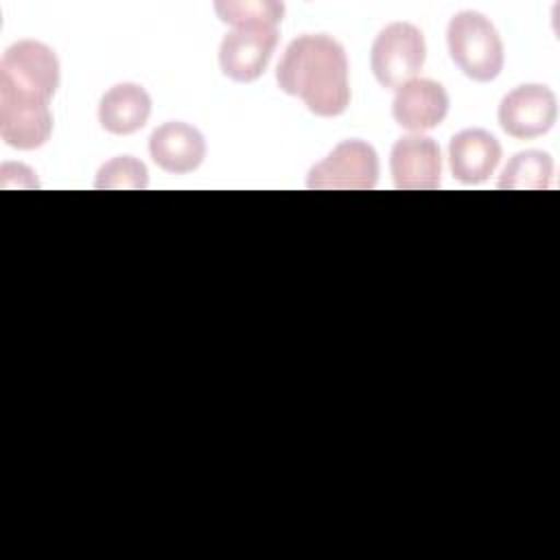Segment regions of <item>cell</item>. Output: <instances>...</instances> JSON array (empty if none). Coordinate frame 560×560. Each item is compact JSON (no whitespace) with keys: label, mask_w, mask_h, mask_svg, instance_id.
Here are the masks:
<instances>
[{"label":"cell","mask_w":560,"mask_h":560,"mask_svg":"<svg viewBox=\"0 0 560 560\" xmlns=\"http://www.w3.org/2000/svg\"><path fill=\"white\" fill-rule=\"evenodd\" d=\"M427 57L424 35L409 22L387 24L374 39L370 66L376 81L387 90H398L422 70Z\"/></svg>","instance_id":"3"},{"label":"cell","mask_w":560,"mask_h":560,"mask_svg":"<svg viewBox=\"0 0 560 560\" xmlns=\"http://www.w3.org/2000/svg\"><path fill=\"white\" fill-rule=\"evenodd\" d=\"M448 55L472 81L488 83L503 70L505 52L494 24L479 11H459L446 28Z\"/></svg>","instance_id":"2"},{"label":"cell","mask_w":560,"mask_h":560,"mask_svg":"<svg viewBox=\"0 0 560 560\" xmlns=\"http://www.w3.org/2000/svg\"><path fill=\"white\" fill-rule=\"evenodd\" d=\"M276 81L322 118L339 116L350 105L346 50L324 33L295 37L278 63Z\"/></svg>","instance_id":"1"},{"label":"cell","mask_w":560,"mask_h":560,"mask_svg":"<svg viewBox=\"0 0 560 560\" xmlns=\"http://www.w3.org/2000/svg\"><path fill=\"white\" fill-rule=\"evenodd\" d=\"M501 162V144L486 129H462L448 142V166L462 184L486 182Z\"/></svg>","instance_id":"12"},{"label":"cell","mask_w":560,"mask_h":560,"mask_svg":"<svg viewBox=\"0 0 560 560\" xmlns=\"http://www.w3.org/2000/svg\"><path fill=\"white\" fill-rule=\"evenodd\" d=\"M153 162L173 175H186L199 168L206 158V140L192 125L171 120L160 125L149 138Z\"/></svg>","instance_id":"11"},{"label":"cell","mask_w":560,"mask_h":560,"mask_svg":"<svg viewBox=\"0 0 560 560\" xmlns=\"http://www.w3.org/2000/svg\"><path fill=\"white\" fill-rule=\"evenodd\" d=\"M378 155L363 140L339 142L306 175L311 190H372L378 184Z\"/></svg>","instance_id":"5"},{"label":"cell","mask_w":560,"mask_h":560,"mask_svg":"<svg viewBox=\"0 0 560 560\" xmlns=\"http://www.w3.org/2000/svg\"><path fill=\"white\" fill-rule=\"evenodd\" d=\"M553 160L547 151H518L503 166L497 186L501 190H547L551 186Z\"/></svg>","instance_id":"14"},{"label":"cell","mask_w":560,"mask_h":560,"mask_svg":"<svg viewBox=\"0 0 560 560\" xmlns=\"http://www.w3.org/2000/svg\"><path fill=\"white\" fill-rule=\"evenodd\" d=\"M151 114V96L138 83L125 81L109 88L98 103V122L105 131L129 136L142 129Z\"/></svg>","instance_id":"13"},{"label":"cell","mask_w":560,"mask_h":560,"mask_svg":"<svg viewBox=\"0 0 560 560\" xmlns=\"http://www.w3.org/2000/svg\"><path fill=\"white\" fill-rule=\"evenodd\" d=\"M501 129L518 140L545 136L558 118V98L542 83H525L508 92L497 112Z\"/></svg>","instance_id":"6"},{"label":"cell","mask_w":560,"mask_h":560,"mask_svg":"<svg viewBox=\"0 0 560 560\" xmlns=\"http://www.w3.org/2000/svg\"><path fill=\"white\" fill-rule=\"evenodd\" d=\"M149 186V173L144 162L133 155H118L105 162L94 179L98 190H142Z\"/></svg>","instance_id":"16"},{"label":"cell","mask_w":560,"mask_h":560,"mask_svg":"<svg viewBox=\"0 0 560 560\" xmlns=\"http://www.w3.org/2000/svg\"><path fill=\"white\" fill-rule=\"evenodd\" d=\"M389 173L398 190H435L442 175L438 142L422 133L402 136L392 147Z\"/></svg>","instance_id":"9"},{"label":"cell","mask_w":560,"mask_h":560,"mask_svg":"<svg viewBox=\"0 0 560 560\" xmlns=\"http://www.w3.org/2000/svg\"><path fill=\"white\" fill-rule=\"evenodd\" d=\"M52 114L46 98L0 90V138L20 151L48 142Z\"/></svg>","instance_id":"7"},{"label":"cell","mask_w":560,"mask_h":560,"mask_svg":"<svg viewBox=\"0 0 560 560\" xmlns=\"http://www.w3.org/2000/svg\"><path fill=\"white\" fill-rule=\"evenodd\" d=\"M214 11L221 22L234 28H276L282 22L284 4L276 0H219Z\"/></svg>","instance_id":"15"},{"label":"cell","mask_w":560,"mask_h":560,"mask_svg":"<svg viewBox=\"0 0 560 560\" xmlns=\"http://www.w3.org/2000/svg\"><path fill=\"white\" fill-rule=\"evenodd\" d=\"M448 114V94L433 79H411L396 90L392 103L394 120L413 133L438 127Z\"/></svg>","instance_id":"10"},{"label":"cell","mask_w":560,"mask_h":560,"mask_svg":"<svg viewBox=\"0 0 560 560\" xmlns=\"http://www.w3.org/2000/svg\"><path fill=\"white\" fill-rule=\"evenodd\" d=\"M59 88V59L42 42L20 39L0 59V90L50 101Z\"/></svg>","instance_id":"4"},{"label":"cell","mask_w":560,"mask_h":560,"mask_svg":"<svg viewBox=\"0 0 560 560\" xmlns=\"http://www.w3.org/2000/svg\"><path fill=\"white\" fill-rule=\"evenodd\" d=\"M278 46V28H234L221 39V72L236 83L256 81Z\"/></svg>","instance_id":"8"}]
</instances>
